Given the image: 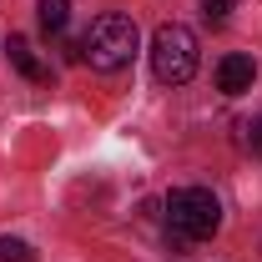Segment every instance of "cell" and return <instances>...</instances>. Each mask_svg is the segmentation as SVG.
<instances>
[{"label": "cell", "instance_id": "6da1fadb", "mask_svg": "<svg viewBox=\"0 0 262 262\" xmlns=\"http://www.w3.org/2000/svg\"><path fill=\"white\" fill-rule=\"evenodd\" d=\"M136 46H141L136 20L121 15V10H106V15L91 20V31L81 35V61L91 71H121V66H131Z\"/></svg>", "mask_w": 262, "mask_h": 262}, {"label": "cell", "instance_id": "7a4b0ae2", "mask_svg": "<svg viewBox=\"0 0 262 262\" xmlns=\"http://www.w3.org/2000/svg\"><path fill=\"white\" fill-rule=\"evenodd\" d=\"M166 227L177 237V247L182 242H207V237H217V227H222V202L207 192V187H177V192L166 196Z\"/></svg>", "mask_w": 262, "mask_h": 262}, {"label": "cell", "instance_id": "3957f363", "mask_svg": "<svg viewBox=\"0 0 262 262\" xmlns=\"http://www.w3.org/2000/svg\"><path fill=\"white\" fill-rule=\"evenodd\" d=\"M151 71L162 86H187L196 76V35L187 26H157L151 35Z\"/></svg>", "mask_w": 262, "mask_h": 262}, {"label": "cell", "instance_id": "277c9868", "mask_svg": "<svg viewBox=\"0 0 262 262\" xmlns=\"http://www.w3.org/2000/svg\"><path fill=\"white\" fill-rule=\"evenodd\" d=\"M252 81H257V66H252V56L232 51V56H222V61H217V91L242 96V91H252Z\"/></svg>", "mask_w": 262, "mask_h": 262}, {"label": "cell", "instance_id": "5b68a950", "mask_svg": "<svg viewBox=\"0 0 262 262\" xmlns=\"http://www.w3.org/2000/svg\"><path fill=\"white\" fill-rule=\"evenodd\" d=\"M5 51H10V66H15L26 81H46V76H51L46 66L35 61V51H31V40H26V35H10V46H5Z\"/></svg>", "mask_w": 262, "mask_h": 262}, {"label": "cell", "instance_id": "8992f818", "mask_svg": "<svg viewBox=\"0 0 262 262\" xmlns=\"http://www.w3.org/2000/svg\"><path fill=\"white\" fill-rule=\"evenodd\" d=\"M35 20H40L46 35H61L66 20H71V0H40V5H35Z\"/></svg>", "mask_w": 262, "mask_h": 262}, {"label": "cell", "instance_id": "52a82bcc", "mask_svg": "<svg viewBox=\"0 0 262 262\" xmlns=\"http://www.w3.org/2000/svg\"><path fill=\"white\" fill-rule=\"evenodd\" d=\"M0 262H35V247L26 237H0Z\"/></svg>", "mask_w": 262, "mask_h": 262}, {"label": "cell", "instance_id": "ba28073f", "mask_svg": "<svg viewBox=\"0 0 262 262\" xmlns=\"http://www.w3.org/2000/svg\"><path fill=\"white\" fill-rule=\"evenodd\" d=\"M232 10H237V0H202V15H207L212 26H222Z\"/></svg>", "mask_w": 262, "mask_h": 262}, {"label": "cell", "instance_id": "9c48e42d", "mask_svg": "<svg viewBox=\"0 0 262 262\" xmlns=\"http://www.w3.org/2000/svg\"><path fill=\"white\" fill-rule=\"evenodd\" d=\"M247 146L262 151V121H247Z\"/></svg>", "mask_w": 262, "mask_h": 262}]
</instances>
